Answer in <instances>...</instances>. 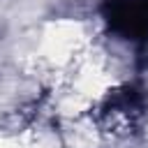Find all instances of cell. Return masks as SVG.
I'll list each match as a JSON object with an SVG mask.
<instances>
[{
  "instance_id": "obj_1",
  "label": "cell",
  "mask_w": 148,
  "mask_h": 148,
  "mask_svg": "<svg viewBox=\"0 0 148 148\" xmlns=\"http://www.w3.org/2000/svg\"><path fill=\"white\" fill-rule=\"evenodd\" d=\"M99 123L109 132H132L143 113V99L139 90L125 86L106 95V99L99 104Z\"/></svg>"
},
{
  "instance_id": "obj_2",
  "label": "cell",
  "mask_w": 148,
  "mask_h": 148,
  "mask_svg": "<svg viewBox=\"0 0 148 148\" xmlns=\"http://www.w3.org/2000/svg\"><path fill=\"white\" fill-rule=\"evenodd\" d=\"M104 21L125 39H148V0H106Z\"/></svg>"
}]
</instances>
